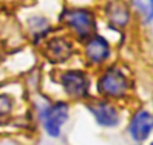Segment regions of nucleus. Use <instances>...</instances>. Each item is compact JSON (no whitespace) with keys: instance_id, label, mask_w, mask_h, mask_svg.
Instances as JSON below:
<instances>
[{"instance_id":"nucleus-9","label":"nucleus","mask_w":153,"mask_h":145,"mask_svg":"<svg viewBox=\"0 0 153 145\" xmlns=\"http://www.w3.org/2000/svg\"><path fill=\"white\" fill-rule=\"evenodd\" d=\"M47 47L51 58L58 62L67 59L70 57V54H71V45L66 39H62V38L51 40Z\"/></svg>"},{"instance_id":"nucleus-2","label":"nucleus","mask_w":153,"mask_h":145,"mask_svg":"<svg viewBox=\"0 0 153 145\" xmlns=\"http://www.w3.org/2000/svg\"><path fill=\"white\" fill-rule=\"evenodd\" d=\"M98 90L109 97H121L128 90V79L121 70L109 69L101 77L98 82Z\"/></svg>"},{"instance_id":"nucleus-6","label":"nucleus","mask_w":153,"mask_h":145,"mask_svg":"<svg viewBox=\"0 0 153 145\" xmlns=\"http://www.w3.org/2000/svg\"><path fill=\"white\" fill-rule=\"evenodd\" d=\"M130 136L136 141H145L152 132V116L149 112L141 110L130 122Z\"/></svg>"},{"instance_id":"nucleus-5","label":"nucleus","mask_w":153,"mask_h":145,"mask_svg":"<svg viewBox=\"0 0 153 145\" xmlns=\"http://www.w3.org/2000/svg\"><path fill=\"white\" fill-rule=\"evenodd\" d=\"M89 110L95 117L97 122L102 126H116L120 121V114L113 105L108 102H93L90 103Z\"/></svg>"},{"instance_id":"nucleus-4","label":"nucleus","mask_w":153,"mask_h":145,"mask_svg":"<svg viewBox=\"0 0 153 145\" xmlns=\"http://www.w3.org/2000/svg\"><path fill=\"white\" fill-rule=\"evenodd\" d=\"M62 85L67 94L73 97H85L89 93V79L82 71H66L62 75Z\"/></svg>"},{"instance_id":"nucleus-7","label":"nucleus","mask_w":153,"mask_h":145,"mask_svg":"<svg viewBox=\"0 0 153 145\" xmlns=\"http://www.w3.org/2000/svg\"><path fill=\"white\" fill-rule=\"evenodd\" d=\"M106 15L111 24L116 27H124L130 19V11L124 0H110L106 5Z\"/></svg>"},{"instance_id":"nucleus-1","label":"nucleus","mask_w":153,"mask_h":145,"mask_svg":"<svg viewBox=\"0 0 153 145\" xmlns=\"http://www.w3.org/2000/svg\"><path fill=\"white\" fill-rule=\"evenodd\" d=\"M65 23L81 38H89L95 31L94 15L85 8H70L63 15Z\"/></svg>"},{"instance_id":"nucleus-10","label":"nucleus","mask_w":153,"mask_h":145,"mask_svg":"<svg viewBox=\"0 0 153 145\" xmlns=\"http://www.w3.org/2000/svg\"><path fill=\"white\" fill-rule=\"evenodd\" d=\"M132 4L137 10V12L141 15L144 22H151L152 20V13H153V0H132Z\"/></svg>"},{"instance_id":"nucleus-3","label":"nucleus","mask_w":153,"mask_h":145,"mask_svg":"<svg viewBox=\"0 0 153 145\" xmlns=\"http://www.w3.org/2000/svg\"><path fill=\"white\" fill-rule=\"evenodd\" d=\"M69 118V105L66 102H56L48 106L43 112V125L46 132L53 137H56L61 133L62 125Z\"/></svg>"},{"instance_id":"nucleus-11","label":"nucleus","mask_w":153,"mask_h":145,"mask_svg":"<svg viewBox=\"0 0 153 145\" xmlns=\"http://www.w3.org/2000/svg\"><path fill=\"white\" fill-rule=\"evenodd\" d=\"M10 110H11V101L7 97L0 95V116L10 113Z\"/></svg>"},{"instance_id":"nucleus-8","label":"nucleus","mask_w":153,"mask_h":145,"mask_svg":"<svg viewBox=\"0 0 153 145\" xmlns=\"http://www.w3.org/2000/svg\"><path fill=\"white\" fill-rule=\"evenodd\" d=\"M110 54L109 43L102 36H93L86 45V55L94 63L106 61Z\"/></svg>"}]
</instances>
